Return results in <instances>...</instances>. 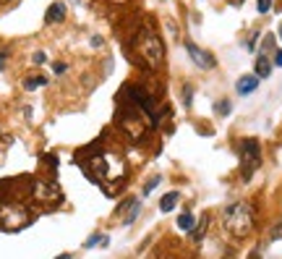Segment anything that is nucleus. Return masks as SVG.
I'll list each match as a JSON object with an SVG mask.
<instances>
[{
    "mask_svg": "<svg viewBox=\"0 0 282 259\" xmlns=\"http://www.w3.org/2000/svg\"><path fill=\"white\" fill-rule=\"evenodd\" d=\"M178 199H180V194H178V191H170V194H165V196H162V202H160V209H162V212L175 209Z\"/></svg>",
    "mask_w": 282,
    "mask_h": 259,
    "instance_id": "ddd939ff",
    "label": "nucleus"
},
{
    "mask_svg": "<svg viewBox=\"0 0 282 259\" xmlns=\"http://www.w3.org/2000/svg\"><path fill=\"white\" fill-rule=\"evenodd\" d=\"M261 165V147L256 139H246L241 144V176L243 181H248L256 173V167Z\"/></svg>",
    "mask_w": 282,
    "mask_h": 259,
    "instance_id": "0eeeda50",
    "label": "nucleus"
},
{
    "mask_svg": "<svg viewBox=\"0 0 282 259\" xmlns=\"http://www.w3.org/2000/svg\"><path fill=\"white\" fill-rule=\"evenodd\" d=\"M230 3H232V6H241V3H243V0H230Z\"/></svg>",
    "mask_w": 282,
    "mask_h": 259,
    "instance_id": "bb28decb",
    "label": "nucleus"
},
{
    "mask_svg": "<svg viewBox=\"0 0 282 259\" xmlns=\"http://www.w3.org/2000/svg\"><path fill=\"white\" fill-rule=\"evenodd\" d=\"M66 71V63H55V73H63Z\"/></svg>",
    "mask_w": 282,
    "mask_h": 259,
    "instance_id": "b1692460",
    "label": "nucleus"
},
{
    "mask_svg": "<svg viewBox=\"0 0 282 259\" xmlns=\"http://www.w3.org/2000/svg\"><path fill=\"white\" fill-rule=\"evenodd\" d=\"M269 6H272V0H259V13H266Z\"/></svg>",
    "mask_w": 282,
    "mask_h": 259,
    "instance_id": "6ab92c4d",
    "label": "nucleus"
},
{
    "mask_svg": "<svg viewBox=\"0 0 282 259\" xmlns=\"http://www.w3.org/2000/svg\"><path fill=\"white\" fill-rule=\"evenodd\" d=\"M118 126H120V131L128 136L131 142L144 139L147 131L154 128V126H152V120L147 118V113H141L133 102L123 100V97H120V110H118Z\"/></svg>",
    "mask_w": 282,
    "mask_h": 259,
    "instance_id": "20e7f679",
    "label": "nucleus"
},
{
    "mask_svg": "<svg viewBox=\"0 0 282 259\" xmlns=\"http://www.w3.org/2000/svg\"><path fill=\"white\" fill-rule=\"evenodd\" d=\"M84 167L94 178V184H102L107 191H113L110 184H123L125 178V157L123 152L113 147H91L84 160Z\"/></svg>",
    "mask_w": 282,
    "mask_h": 259,
    "instance_id": "f257e3e1",
    "label": "nucleus"
},
{
    "mask_svg": "<svg viewBox=\"0 0 282 259\" xmlns=\"http://www.w3.org/2000/svg\"><path fill=\"white\" fill-rule=\"evenodd\" d=\"M185 50H188V55H191V60H194L199 68H214V58H212L207 50H201L199 45L185 42Z\"/></svg>",
    "mask_w": 282,
    "mask_h": 259,
    "instance_id": "1a4fd4ad",
    "label": "nucleus"
},
{
    "mask_svg": "<svg viewBox=\"0 0 282 259\" xmlns=\"http://www.w3.org/2000/svg\"><path fill=\"white\" fill-rule=\"evenodd\" d=\"M227 110H230V102H219V105H217V113H222V115H225Z\"/></svg>",
    "mask_w": 282,
    "mask_h": 259,
    "instance_id": "aec40b11",
    "label": "nucleus"
},
{
    "mask_svg": "<svg viewBox=\"0 0 282 259\" xmlns=\"http://www.w3.org/2000/svg\"><path fill=\"white\" fill-rule=\"evenodd\" d=\"M120 97H123V100H128V102H133L141 113H147V118L152 120V126L160 123V110H157V102H154V97L147 92L144 87L125 84V87H123V92H120Z\"/></svg>",
    "mask_w": 282,
    "mask_h": 259,
    "instance_id": "39448f33",
    "label": "nucleus"
},
{
    "mask_svg": "<svg viewBox=\"0 0 282 259\" xmlns=\"http://www.w3.org/2000/svg\"><path fill=\"white\" fill-rule=\"evenodd\" d=\"M6 3H11V0H0V6H6Z\"/></svg>",
    "mask_w": 282,
    "mask_h": 259,
    "instance_id": "c85d7f7f",
    "label": "nucleus"
},
{
    "mask_svg": "<svg viewBox=\"0 0 282 259\" xmlns=\"http://www.w3.org/2000/svg\"><path fill=\"white\" fill-rule=\"evenodd\" d=\"M34 63H44V53H37L34 55Z\"/></svg>",
    "mask_w": 282,
    "mask_h": 259,
    "instance_id": "5701e85b",
    "label": "nucleus"
},
{
    "mask_svg": "<svg viewBox=\"0 0 282 259\" xmlns=\"http://www.w3.org/2000/svg\"><path fill=\"white\" fill-rule=\"evenodd\" d=\"M97 243H100V246H107V236H91V238L84 243V246L91 249V246H97Z\"/></svg>",
    "mask_w": 282,
    "mask_h": 259,
    "instance_id": "f3484780",
    "label": "nucleus"
},
{
    "mask_svg": "<svg viewBox=\"0 0 282 259\" xmlns=\"http://www.w3.org/2000/svg\"><path fill=\"white\" fill-rule=\"evenodd\" d=\"M31 218V212L24 202L16 199H0V225L8 228V231H16V228H24Z\"/></svg>",
    "mask_w": 282,
    "mask_h": 259,
    "instance_id": "423d86ee",
    "label": "nucleus"
},
{
    "mask_svg": "<svg viewBox=\"0 0 282 259\" xmlns=\"http://www.w3.org/2000/svg\"><path fill=\"white\" fill-rule=\"evenodd\" d=\"M269 73H272V63H269V58H266V53H261L256 58V76L259 79H266Z\"/></svg>",
    "mask_w": 282,
    "mask_h": 259,
    "instance_id": "f8f14e48",
    "label": "nucleus"
},
{
    "mask_svg": "<svg viewBox=\"0 0 282 259\" xmlns=\"http://www.w3.org/2000/svg\"><path fill=\"white\" fill-rule=\"evenodd\" d=\"M279 39H282V24H279Z\"/></svg>",
    "mask_w": 282,
    "mask_h": 259,
    "instance_id": "c756f323",
    "label": "nucleus"
},
{
    "mask_svg": "<svg viewBox=\"0 0 282 259\" xmlns=\"http://www.w3.org/2000/svg\"><path fill=\"white\" fill-rule=\"evenodd\" d=\"M55 259H73V254H60V256H55Z\"/></svg>",
    "mask_w": 282,
    "mask_h": 259,
    "instance_id": "a878e982",
    "label": "nucleus"
},
{
    "mask_svg": "<svg viewBox=\"0 0 282 259\" xmlns=\"http://www.w3.org/2000/svg\"><path fill=\"white\" fill-rule=\"evenodd\" d=\"M178 228H180V231H185V233L194 231V228H196V220H194L191 212H183V215L178 218Z\"/></svg>",
    "mask_w": 282,
    "mask_h": 259,
    "instance_id": "4468645a",
    "label": "nucleus"
},
{
    "mask_svg": "<svg viewBox=\"0 0 282 259\" xmlns=\"http://www.w3.org/2000/svg\"><path fill=\"white\" fill-rule=\"evenodd\" d=\"M110 3H128V0H110Z\"/></svg>",
    "mask_w": 282,
    "mask_h": 259,
    "instance_id": "cd10ccee",
    "label": "nucleus"
},
{
    "mask_svg": "<svg viewBox=\"0 0 282 259\" xmlns=\"http://www.w3.org/2000/svg\"><path fill=\"white\" fill-rule=\"evenodd\" d=\"M256 87H259V76H241L238 84H235V89H238V95H251V92H256Z\"/></svg>",
    "mask_w": 282,
    "mask_h": 259,
    "instance_id": "9d476101",
    "label": "nucleus"
},
{
    "mask_svg": "<svg viewBox=\"0 0 282 259\" xmlns=\"http://www.w3.org/2000/svg\"><path fill=\"white\" fill-rule=\"evenodd\" d=\"M272 238H282V225H277L274 231H272Z\"/></svg>",
    "mask_w": 282,
    "mask_h": 259,
    "instance_id": "4be33fe9",
    "label": "nucleus"
},
{
    "mask_svg": "<svg viewBox=\"0 0 282 259\" xmlns=\"http://www.w3.org/2000/svg\"><path fill=\"white\" fill-rule=\"evenodd\" d=\"M157 184H160V178H157V176H154V178L149 181V184L144 186V194H149V191H154V189H157Z\"/></svg>",
    "mask_w": 282,
    "mask_h": 259,
    "instance_id": "a211bd4d",
    "label": "nucleus"
},
{
    "mask_svg": "<svg viewBox=\"0 0 282 259\" xmlns=\"http://www.w3.org/2000/svg\"><path fill=\"white\" fill-rule=\"evenodd\" d=\"M31 191H34V196L39 202H50V204H55L58 199H60V189L53 184V181H31Z\"/></svg>",
    "mask_w": 282,
    "mask_h": 259,
    "instance_id": "6e6552de",
    "label": "nucleus"
},
{
    "mask_svg": "<svg viewBox=\"0 0 282 259\" xmlns=\"http://www.w3.org/2000/svg\"><path fill=\"white\" fill-rule=\"evenodd\" d=\"M131 53L144 68L149 71H160L165 63V48L162 39L157 37L154 29L149 26H138L136 32L131 34Z\"/></svg>",
    "mask_w": 282,
    "mask_h": 259,
    "instance_id": "f03ea898",
    "label": "nucleus"
},
{
    "mask_svg": "<svg viewBox=\"0 0 282 259\" xmlns=\"http://www.w3.org/2000/svg\"><path fill=\"white\" fill-rule=\"evenodd\" d=\"M222 225L227 228V233H232L235 238H246L251 236L256 225V212L251 202H232L225 207L222 212Z\"/></svg>",
    "mask_w": 282,
    "mask_h": 259,
    "instance_id": "7ed1b4c3",
    "label": "nucleus"
},
{
    "mask_svg": "<svg viewBox=\"0 0 282 259\" xmlns=\"http://www.w3.org/2000/svg\"><path fill=\"white\" fill-rule=\"evenodd\" d=\"M44 21H47V24H60V21H66V6H63V3H53L50 8H47V13H44Z\"/></svg>",
    "mask_w": 282,
    "mask_h": 259,
    "instance_id": "9b49d317",
    "label": "nucleus"
},
{
    "mask_svg": "<svg viewBox=\"0 0 282 259\" xmlns=\"http://www.w3.org/2000/svg\"><path fill=\"white\" fill-rule=\"evenodd\" d=\"M47 84V79L44 76H29V79H24V89H37V87H44Z\"/></svg>",
    "mask_w": 282,
    "mask_h": 259,
    "instance_id": "dca6fc26",
    "label": "nucleus"
},
{
    "mask_svg": "<svg viewBox=\"0 0 282 259\" xmlns=\"http://www.w3.org/2000/svg\"><path fill=\"white\" fill-rule=\"evenodd\" d=\"M274 66H282V50L274 53Z\"/></svg>",
    "mask_w": 282,
    "mask_h": 259,
    "instance_id": "412c9836",
    "label": "nucleus"
},
{
    "mask_svg": "<svg viewBox=\"0 0 282 259\" xmlns=\"http://www.w3.org/2000/svg\"><path fill=\"white\" fill-rule=\"evenodd\" d=\"M207 223H209V218L204 215V218L199 220V225H196L194 231H191V236H194V241H196V243H199V241L204 238V233H207Z\"/></svg>",
    "mask_w": 282,
    "mask_h": 259,
    "instance_id": "2eb2a0df",
    "label": "nucleus"
},
{
    "mask_svg": "<svg viewBox=\"0 0 282 259\" xmlns=\"http://www.w3.org/2000/svg\"><path fill=\"white\" fill-rule=\"evenodd\" d=\"M6 58H8V53H0V68L6 66Z\"/></svg>",
    "mask_w": 282,
    "mask_h": 259,
    "instance_id": "393cba45",
    "label": "nucleus"
}]
</instances>
